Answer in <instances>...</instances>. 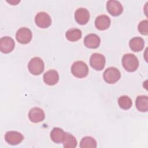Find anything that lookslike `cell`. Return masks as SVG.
Wrapping results in <instances>:
<instances>
[{"instance_id":"6da1fadb","label":"cell","mask_w":148,"mask_h":148,"mask_svg":"<svg viewBox=\"0 0 148 148\" xmlns=\"http://www.w3.org/2000/svg\"><path fill=\"white\" fill-rule=\"evenodd\" d=\"M123 68L128 72L135 71L139 66L138 58L132 53H127L123 56L122 58Z\"/></svg>"},{"instance_id":"7a4b0ae2","label":"cell","mask_w":148,"mask_h":148,"mask_svg":"<svg viewBox=\"0 0 148 148\" xmlns=\"http://www.w3.org/2000/svg\"><path fill=\"white\" fill-rule=\"evenodd\" d=\"M72 75L78 78H83L88 73V68L87 64L82 61L75 62L71 66Z\"/></svg>"},{"instance_id":"3957f363","label":"cell","mask_w":148,"mask_h":148,"mask_svg":"<svg viewBox=\"0 0 148 148\" xmlns=\"http://www.w3.org/2000/svg\"><path fill=\"white\" fill-rule=\"evenodd\" d=\"M29 71L34 75H39L43 72L45 64L43 60L39 57H34L28 64Z\"/></svg>"},{"instance_id":"277c9868","label":"cell","mask_w":148,"mask_h":148,"mask_svg":"<svg viewBox=\"0 0 148 148\" xmlns=\"http://www.w3.org/2000/svg\"><path fill=\"white\" fill-rule=\"evenodd\" d=\"M104 80L109 84H113L117 82L121 77L120 72L115 67H109L103 72Z\"/></svg>"},{"instance_id":"5b68a950","label":"cell","mask_w":148,"mask_h":148,"mask_svg":"<svg viewBox=\"0 0 148 148\" xmlns=\"http://www.w3.org/2000/svg\"><path fill=\"white\" fill-rule=\"evenodd\" d=\"M105 57L100 53H93L90 59V64L91 66L97 71H101L103 69L105 65Z\"/></svg>"},{"instance_id":"8992f818","label":"cell","mask_w":148,"mask_h":148,"mask_svg":"<svg viewBox=\"0 0 148 148\" xmlns=\"http://www.w3.org/2000/svg\"><path fill=\"white\" fill-rule=\"evenodd\" d=\"M32 34L31 31L26 27L20 28L16 32V38L21 44H27L32 39Z\"/></svg>"},{"instance_id":"52a82bcc","label":"cell","mask_w":148,"mask_h":148,"mask_svg":"<svg viewBox=\"0 0 148 148\" xmlns=\"http://www.w3.org/2000/svg\"><path fill=\"white\" fill-rule=\"evenodd\" d=\"M35 21L36 24L42 28H47L51 24L50 16L44 12H40L36 14L35 17Z\"/></svg>"},{"instance_id":"ba28073f","label":"cell","mask_w":148,"mask_h":148,"mask_svg":"<svg viewBox=\"0 0 148 148\" xmlns=\"http://www.w3.org/2000/svg\"><path fill=\"white\" fill-rule=\"evenodd\" d=\"M106 9L108 12L113 16H118L123 11L121 3L116 0H109L106 3Z\"/></svg>"},{"instance_id":"9c48e42d","label":"cell","mask_w":148,"mask_h":148,"mask_svg":"<svg viewBox=\"0 0 148 148\" xmlns=\"http://www.w3.org/2000/svg\"><path fill=\"white\" fill-rule=\"evenodd\" d=\"M24 139V136L20 132L14 131H8L5 135V140L7 143L12 145H16L20 143Z\"/></svg>"},{"instance_id":"30bf717a","label":"cell","mask_w":148,"mask_h":148,"mask_svg":"<svg viewBox=\"0 0 148 148\" xmlns=\"http://www.w3.org/2000/svg\"><path fill=\"white\" fill-rule=\"evenodd\" d=\"M14 40L9 36H3L0 39V50L3 53H9L14 48Z\"/></svg>"},{"instance_id":"8fae6325","label":"cell","mask_w":148,"mask_h":148,"mask_svg":"<svg viewBox=\"0 0 148 148\" xmlns=\"http://www.w3.org/2000/svg\"><path fill=\"white\" fill-rule=\"evenodd\" d=\"M28 117L31 122L38 123L42 121L45 119V114L42 109L35 107L29 110Z\"/></svg>"},{"instance_id":"7c38bea8","label":"cell","mask_w":148,"mask_h":148,"mask_svg":"<svg viewBox=\"0 0 148 148\" xmlns=\"http://www.w3.org/2000/svg\"><path fill=\"white\" fill-rule=\"evenodd\" d=\"M75 18L76 22L80 25L86 24L89 20L90 13L87 9L83 8L77 9L75 13Z\"/></svg>"},{"instance_id":"4fadbf2b","label":"cell","mask_w":148,"mask_h":148,"mask_svg":"<svg viewBox=\"0 0 148 148\" xmlns=\"http://www.w3.org/2000/svg\"><path fill=\"white\" fill-rule=\"evenodd\" d=\"M101 43L100 38L95 34H90L84 38V45L90 49H96L99 47Z\"/></svg>"},{"instance_id":"5bb4252c","label":"cell","mask_w":148,"mask_h":148,"mask_svg":"<svg viewBox=\"0 0 148 148\" xmlns=\"http://www.w3.org/2000/svg\"><path fill=\"white\" fill-rule=\"evenodd\" d=\"M44 82L49 86H53L57 83L59 80V75L56 70L50 69L43 75Z\"/></svg>"},{"instance_id":"9a60e30c","label":"cell","mask_w":148,"mask_h":148,"mask_svg":"<svg viewBox=\"0 0 148 148\" xmlns=\"http://www.w3.org/2000/svg\"><path fill=\"white\" fill-rule=\"evenodd\" d=\"M110 24V18L105 14L98 16L95 20V25L99 30L108 29Z\"/></svg>"},{"instance_id":"2e32d148","label":"cell","mask_w":148,"mask_h":148,"mask_svg":"<svg viewBox=\"0 0 148 148\" xmlns=\"http://www.w3.org/2000/svg\"><path fill=\"white\" fill-rule=\"evenodd\" d=\"M129 45L132 51L135 52L140 51L144 47L145 41L140 37H134L130 40Z\"/></svg>"},{"instance_id":"e0dca14e","label":"cell","mask_w":148,"mask_h":148,"mask_svg":"<svg viewBox=\"0 0 148 148\" xmlns=\"http://www.w3.org/2000/svg\"><path fill=\"white\" fill-rule=\"evenodd\" d=\"M63 130L58 127H54L50 132L51 139L56 143H62L65 135Z\"/></svg>"},{"instance_id":"ac0fdd59","label":"cell","mask_w":148,"mask_h":148,"mask_svg":"<svg viewBox=\"0 0 148 148\" xmlns=\"http://www.w3.org/2000/svg\"><path fill=\"white\" fill-rule=\"evenodd\" d=\"M136 107L140 112H147L148 110V98L146 95H139L136 99Z\"/></svg>"},{"instance_id":"d6986e66","label":"cell","mask_w":148,"mask_h":148,"mask_svg":"<svg viewBox=\"0 0 148 148\" xmlns=\"http://www.w3.org/2000/svg\"><path fill=\"white\" fill-rule=\"evenodd\" d=\"M82 37V31L77 28H71L66 32V39L71 42L79 40Z\"/></svg>"},{"instance_id":"ffe728a7","label":"cell","mask_w":148,"mask_h":148,"mask_svg":"<svg viewBox=\"0 0 148 148\" xmlns=\"http://www.w3.org/2000/svg\"><path fill=\"white\" fill-rule=\"evenodd\" d=\"M62 143L65 148H74L77 146V140L75 137L68 132L65 133Z\"/></svg>"},{"instance_id":"44dd1931","label":"cell","mask_w":148,"mask_h":148,"mask_svg":"<svg viewBox=\"0 0 148 148\" xmlns=\"http://www.w3.org/2000/svg\"><path fill=\"white\" fill-rule=\"evenodd\" d=\"M80 147L81 148H95L97 142L94 138L91 136H85L80 140Z\"/></svg>"},{"instance_id":"7402d4cb","label":"cell","mask_w":148,"mask_h":148,"mask_svg":"<svg viewBox=\"0 0 148 148\" xmlns=\"http://www.w3.org/2000/svg\"><path fill=\"white\" fill-rule=\"evenodd\" d=\"M118 103L119 106L123 109H129L132 104L131 99L127 95H122L118 99Z\"/></svg>"},{"instance_id":"603a6c76","label":"cell","mask_w":148,"mask_h":148,"mask_svg":"<svg viewBox=\"0 0 148 148\" xmlns=\"http://www.w3.org/2000/svg\"><path fill=\"white\" fill-rule=\"evenodd\" d=\"M138 29L139 32L143 35H147L148 34V21L144 20L141 21L138 26Z\"/></svg>"},{"instance_id":"cb8c5ba5","label":"cell","mask_w":148,"mask_h":148,"mask_svg":"<svg viewBox=\"0 0 148 148\" xmlns=\"http://www.w3.org/2000/svg\"><path fill=\"white\" fill-rule=\"evenodd\" d=\"M7 2H9V3H11L12 5H16L17 3H18V2H20V1H13V0H11V1H7Z\"/></svg>"}]
</instances>
